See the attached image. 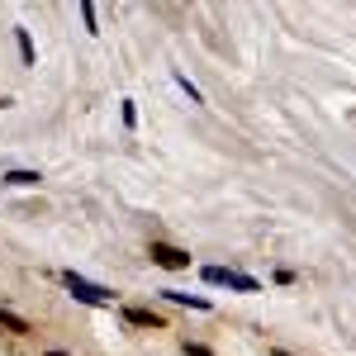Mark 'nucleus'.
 <instances>
[{"instance_id": "nucleus-5", "label": "nucleus", "mask_w": 356, "mask_h": 356, "mask_svg": "<svg viewBox=\"0 0 356 356\" xmlns=\"http://www.w3.org/2000/svg\"><path fill=\"white\" fill-rule=\"evenodd\" d=\"M5 186H38V171H5Z\"/></svg>"}, {"instance_id": "nucleus-2", "label": "nucleus", "mask_w": 356, "mask_h": 356, "mask_svg": "<svg viewBox=\"0 0 356 356\" xmlns=\"http://www.w3.org/2000/svg\"><path fill=\"white\" fill-rule=\"evenodd\" d=\"M204 280H209V285H228V290H243V295H252V290H257V280H252V275L223 271V266H204Z\"/></svg>"}, {"instance_id": "nucleus-6", "label": "nucleus", "mask_w": 356, "mask_h": 356, "mask_svg": "<svg viewBox=\"0 0 356 356\" xmlns=\"http://www.w3.org/2000/svg\"><path fill=\"white\" fill-rule=\"evenodd\" d=\"M166 300H176V304H191V309H209V300H200V295H181V290H166Z\"/></svg>"}, {"instance_id": "nucleus-8", "label": "nucleus", "mask_w": 356, "mask_h": 356, "mask_svg": "<svg viewBox=\"0 0 356 356\" xmlns=\"http://www.w3.org/2000/svg\"><path fill=\"white\" fill-rule=\"evenodd\" d=\"M19 53H24V62H33V43H29V33L19 29Z\"/></svg>"}, {"instance_id": "nucleus-1", "label": "nucleus", "mask_w": 356, "mask_h": 356, "mask_svg": "<svg viewBox=\"0 0 356 356\" xmlns=\"http://www.w3.org/2000/svg\"><path fill=\"white\" fill-rule=\"evenodd\" d=\"M62 280H67V290H72L81 304H110V290H105V285H95V280H86V275L67 271Z\"/></svg>"}, {"instance_id": "nucleus-3", "label": "nucleus", "mask_w": 356, "mask_h": 356, "mask_svg": "<svg viewBox=\"0 0 356 356\" xmlns=\"http://www.w3.org/2000/svg\"><path fill=\"white\" fill-rule=\"evenodd\" d=\"M152 261L166 266V271H186L191 266V252H181V247H171V243H152Z\"/></svg>"}, {"instance_id": "nucleus-9", "label": "nucleus", "mask_w": 356, "mask_h": 356, "mask_svg": "<svg viewBox=\"0 0 356 356\" xmlns=\"http://www.w3.org/2000/svg\"><path fill=\"white\" fill-rule=\"evenodd\" d=\"M275 356H290V352H275Z\"/></svg>"}, {"instance_id": "nucleus-4", "label": "nucleus", "mask_w": 356, "mask_h": 356, "mask_svg": "<svg viewBox=\"0 0 356 356\" xmlns=\"http://www.w3.org/2000/svg\"><path fill=\"white\" fill-rule=\"evenodd\" d=\"M124 318H129V323H138V328H157V323H162L152 309H124Z\"/></svg>"}, {"instance_id": "nucleus-7", "label": "nucleus", "mask_w": 356, "mask_h": 356, "mask_svg": "<svg viewBox=\"0 0 356 356\" xmlns=\"http://www.w3.org/2000/svg\"><path fill=\"white\" fill-rule=\"evenodd\" d=\"M0 323H5L10 332H29V323L19 318V314H10V309H0Z\"/></svg>"}]
</instances>
